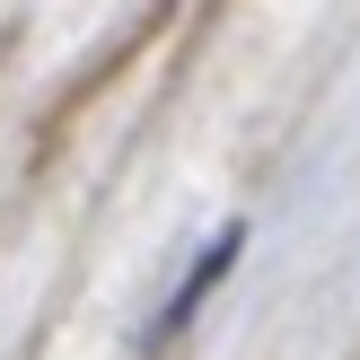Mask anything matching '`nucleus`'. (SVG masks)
I'll return each mask as SVG.
<instances>
[]
</instances>
